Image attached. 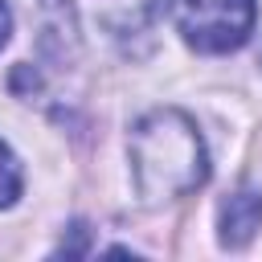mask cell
Masks as SVG:
<instances>
[{"mask_svg": "<svg viewBox=\"0 0 262 262\" xmlns=\"http://www.w3.org/2000/svg\"><path fill=\"white\" fill-rule=\"evenodd\" d=\"M164 8H168V0H94L98 25H102L111 37H119V41L147 33V29L164 16Z\"/></svg>", "mask_w": 262, "mask_h": 262, "instance_id": "3", "label": "cell"}, {"mask_svg": "<svg viewBox=\"0 0 262 262\" xmlns=\"http://www.w3.org/2000/svg\"><path fill=\"white\" fill-rule=\"evenodd\" d=\"M131 180L143 205H164L184 192H196L209 180V151L196 123L176 111L160 106L143 115L127 135Z\"/></svg>", "mask_w": 262, "mask_h": 262, "instance_id": "1", "label": "cell"}, {"mask_svg": "<svg viewBox=\"0 0 262 262\" xmlns=\"http://www.w3.org/2000/svg\"><path fill=\"white\" fill-rule=\"evenodd\" d=\"M217 229H221V246L242 250L262 229V192L258 188H242V192L225 196L221 209H217Z\"/></svg>", "mask_w": 262, "mask_h": 262, "instance_id": "4", "label": "cell"}, {"mask_svg": "<svg viewBox=\"0 0 262 262\" xmlns=\"http://www.w3.org/2000/svg\"><path fill=\"white\" fill-rule=\"evenodd\" d=\"M176 29L196 53H233L250 41L258 0H176Z\"/></svg>", "mask_w": 262, "mask_h": 262, "instance_id": "2", "label": "cell"}, {"mask_svg": "<svg viewBox=\"0 0 262 262\" xmlns=\"http://www.w3.org/2000/svg\"><path fill=\"white\" fill-rule=\"evenodd\" d=\"M8 33H12V12H8V4L0 0V49L8 45Z\"/></svg>", "mask_w": 262, "mask_h": 262, "instance_id": "6", "label": "cell"}, {"mask_svg": "<svg viewBox=\"0 0 262 262\" xmlns=\"http://www.w3.org/2000/svg\"><path fill=\"white\" fill-rule=\"evenodd\" d=\"M20 184H25V176H20V164H16L12 147L0 139V209L16 205V196H20Z\"/></svg>", "mask_w": 262, "mask_h": 262, "instance_id": "5", "label": "cell"}]
</instances>
